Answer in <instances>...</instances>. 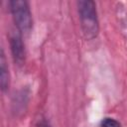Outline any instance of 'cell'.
<instances>
[{"label":"cell","instance_id":"3957f363","mask_svg":"<svg viewBox=\"0 0 127 127\" xmlns=\"http://www.w3.org/2000/svg\"><path fill=\"white\" fill-rule=\"evenodd\" d=\"M10 50L14 63L17 65H23L26 58L25 44L20 33H14L10 36Z\"/></svg>","mask_w":127,"mask_h":127},{"label":"cell","instance_id":"8992f818","mask_svg":"<svg viewBox=\"0 0 127 127\" xmlns=\"http://www.w3.org/2000/svg\"><path fill=\"white\" fill-rule=\"evenodd\" d=\"M100 126L101 127H122V124L114 118L104 117L100 122Z\"/></svg>","mask_w":127,"mask_h":127},{"label":"cell","instance_id":"277c9868","mask_svg":"<svg viewBox=\"0 0 127 127\" xmlns=\"http://www.w3.org/2000/svg\"><path fill=\"white\" fill-rule=\"evenodd\" d=\"M10 86V72L7 65L4 50L1 49L0 53V87L2 92H6Z\"/></svg>","mask_w":127,"mask_h":127},{"label":"cell","instance_id":"52a82bcc","mask_svg":"<svg viewBox=\"0 0 127 127\" xmlns=\"http://www.w3.org/2000/svg\"><path fill=\"white\" fill-rule=\"evenodd\" d=\"M36 127H52V125H51V123H50L49 120L43 118V119H41V120L38 121Z\"/></svg>","mask_w":127,"mask_h":127},{"label":"cell","instance_id":"5b68a950","mask_svg":"<svg viewBox=\"0 0 127 127\" xmlns=\"http://www.w3.org/2000/svg\"><path fill=\"white\" fill-rule=\"evenodd\" d=\"M29 100V92L26 89L19 90L12 100V111L15 115L25 112Z\"/></svg>","mask_w":127,"mask_h":127},{"label":"cell","instance_id":"7a4b0ae2","mask_svg":"<svg viewBox=\"0 0 127 127\" xmlns=\"http://www.w3.org/2000/svg\"><path fill=\"white\" fill-rule=\"evenodd\" d=\"M10 12L21 35H28L33 27V18L30 5L26 0H11L9 1Z\"/></svg>","mask_w":127,"mask_h":127},{"label":"cell","instance_id":"6da1fadb","mask_svg":"<svg viewBox=\"0 0 127 127\" xmlns=\"http://www.w3.org/2000/svg\"><path fill=\"white\" fill-rule=\"evenodd\" d=\"M76 4L84 38L88 41L95 39L99 33V22L95 2L92 0H79Z\"/></svg>","mask_w":127,"mask_h":127}]
</instances>
